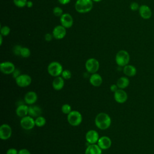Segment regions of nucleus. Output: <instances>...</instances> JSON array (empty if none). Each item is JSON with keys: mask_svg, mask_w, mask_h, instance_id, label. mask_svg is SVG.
I'll return each mask as SVG.
<instances>
[{"mask_svg": "<svg viewBox=\"0 0 154 154\" xmlns=\"http://www.w3.org/2000/svg\"><path fill=\"white\" fill-rule=\"evenodd\" d=\"M119 89V87H117V84H112L111 86H110V90L114 93L115 91H116L117 90Z\"/></svg>", "mask_w": 154, "mask_h": 154, "instance_id": "obj_37", "label": "nucleus"}, {"mask_svg": "<svg viewBox=\"0 0 154 154\" xmlns=\"http://www.w3.org/2000/svg\"><path fill=\"white\" fill-rule=\"evenodd\" d=\"M138 12L141 17L143 19L147 20L152 16V11L150 7L146 4H143L140 6Z\"/></svg>", "mask_w": 154, "mask_h": 154, "instance_id": "obj_10", "label": "nucleus"}, {"mask_svg": "<svg viewBox=\"0 0 154 154\" xmlns=\"http://www.w3.org/2000/svg\"><path fill=\"white\" fill-rule=\"evenodd\" d=\"M116 84L119 88L125 89L129 85V79L126 76H122L117 79Z\"/></svg>", "mask_w": 154, "mask_h": 154, "instance_id": "obj_24", "label": "nucleus"}, {"mask_svg": "<svg viewBox=\"0 0 154 154\" xmlns=\"http://www.w3.org/2000/svg\"><path fill=\"white\" fill-rule=\"evenodd\" d=\"M15 69L14 64L10 61H4L0 64V70L2 73L5 75L12 74Z\"/></svg>", "mask_w": 154, "mask_h": 154, "instance_id": "obj_11", "label": "nucleus"}, {"mask_svg": "<svg viewBox=\"0 0 154 154\" xmlns=\"http://www.w3.org/2000/svg\"><path fill=\"white\" fill-rule=\"evenodd\" d=\"M85 67L88 73H95L99 69V63L96 58H91L86 61Z\"/></svg>", "mask_w": 154, "mask_h": 154, "instance_id": "obj_6", "label": "nucleus"}, {"mask_svg": "<svg viewBox=\"0 0 154 154\" xmlns=\"http://www.w3.org/2000/svg\"><path fill=\"white\" fill-rule=\"evenodd\" d=\"M66 34V28L63 25H58L55 26L52 31V35L56 39L60 40L63 38Z\"/></svg>", "mask_w": 154, "mask_h": 154, "instance_id": "obj_15", "label": "nucleus"}, {"mask_svg": "<svg viewBox=\"0 0 154 154\" xmlns=\"http://www.w3.org/2000/svg\"><path fill=\"white\" fill-rule=\"evenodd\" d=\"M130 61V55L125 50L119 51L116 55V62L120 67H124L128 64Z\"/></svg>", "mask_w": 154, "mask_h": 154, "instance_id": "obj_4", "label": "nucleus"}, {"mask_svg": "<svg viewBox=\"0 0 154 154\" xmlns=\"http://www.w3.org/2000/svg\"><path fill=\"white\" fill-rule=\"evenodd\" d=\"M123 73L129 77L134 76L137 73V69L135 66L130 64H127L123 67Z\"/></svg>", "mask_w": 154, "mask_h": 154, "instance_id": "obj_23", "label": "nucleus"}, {"mask_svg": "<svg viewBox=\"0 0 154 154\" xmlns=\"http://www.w3.org/2000/svg\"><path fill=\"white\" fill-rule=\"evenodd\" d=\"M46 123V119L43 116H38L35 119V126L37 127H42L45 125Z\"/></svg>", "mask_w": 154, "mask_h": 154, "instance_id": "obj_25", "label": "nucleus"}, {"mask_svg": "<svg viewBox=\"0 0 154 154\" xmlns=\"http://www.w3.org/2000/svg\"><path fill=\"white\" fill-rule=\"evenodd\" d=\"M63 70L62 65L57 61H52L48 66V73L54 77L59 76L61 75Z\"/></svg>", "mask_w": 154, "mask_h": 154, "instance_id": "obj_5", "label": "nucleus"}, {"mask_svg": "<svg viewBox=\"0 0 154 154\" xmlns=\"http://www.w3.org/2000/svg\"><path fill=\"white\" fill-rule=\"evenodd\" d=\"M61 76L64 79H69L72 78V73L69 70L65 69L63 70L62 72V73Z\"/></svg>", "mask_w": 154, "mask_h": 154, "instance_id": "obj_28", "label": "nucleus"}, {"mask_svg": "<svg viewBox=\"0 0 154 154\" xmlns=\"http://www.w3.org/2000/svg\"><path fill=\"white\" fill-rule=\"evenodd\" d=\"M28 106L25 104H20L17 106L16 109V115L19 117H23L28 114Z\"/></svg>", "mask_w": 154, "mask_h": 154, "instance_id": "obj_22", "label": "nucleus"}, {"mask_svg": "<svg viewBox=\"0 0 154 154\" xmlns=\"http://www.w3.org/2000/svg\"><path fill=\"white\" fill-rule=\"evenodd\" d=\"M102 78L98 73H93L91 75L89 78V82L90 84L94 87H99L102 84Z\"/></svg>", "mask_w": 154, "mask_h": 154, "instance_id": "obj_18", "label": "nucleus"}, {"mask_svg": "<svg viewBox=\"0 0 154 154\" xmlns=\"http://www.w3.org/2000/svg\"><path fill=\"white\" fill-rule=\"evenodd\" d=\"M67 120L71 126H77L82 123V116L80 112L76 110H72L69 114H67Z\"/></svg>", "mask_w": 154, "mask_h": 154, "instance_id": "obj_3", "label": "nucleus"}, {"mask_svg": "<svg viewBox=\"0 0 154 154\" xmlns=\"http://www.w3.org/2000/svg\"><path fill=\"white\" fill-rule=\"evenodd\" d=\"M12 134V129L11 126L4 123L0 126V138L2 140H7L9 139Z\"/></svg>", "mask_w": 154, "mask_h": 154, "instance_id": "obj_9", "label": "nucleus"}, {"mask_svg": "<svg viewBox=\"0 0 154 154\" xmlns=\"http://www.w3.org/2000/svg\"><path fill=\"white\" fill-rule=\"evenodd\" d=\"M58 1L62 5H66L69 3V2L70 1V0H58Z\"/></svg>", "mask_w": 154, "mask_h": 154, "instance_id": "obj_39", "label": "nucleus"}, {"mask_svg": "<svg viewBox=\"0 0 154 154\" xmlns=\"http://www.w3.org/2000/svg\"><path fill=\"white\" fill-rule=\"evenodd\" d=\"M98 132L93 129L89 130L85 134V140L90 144H96L99 139Z\"/></svg>", "mask_w": 154, "mask_h": 154, "instance_id": "obj_13", "label": "nucleus"}, {"mask_svg": "<svg viewBox=\"0 0 154 154\" xmlns=\"http://www.w3.org/2000/svg\"><path fill=\"white\" fill-rule=\"evenodd\" d=\"M20 124L23 129L25 130H31L35 126V119L30 116H26L21 118Z\"/></svg>", "mask_w": 154, "mask_h": 154, "instance_id": "obj_7", "label": "nucleus"}, {"mask_svg": "<svg viewBox=\"0 0 154 154\" xmlns=\"http://www.w3.org/2000/svg\"><path fill=\"white\" fill-rule=\"evenodd\" d=\"M140 6V5H139V4L137 2H133L130 5V8L132 11H137L139 10Z\"/></svg>", "mask_w": 154, "mask_h": 154, "instance_id": "obj_32", "label": "nucleus"}, {"mask_svg": "<svg viewBox=\"0 0 154 154\" xmlns=\"http://www.w3.org/2000/svg\"><path fill=\"white\" fill-rule=\"evenodd\" d=\"M14 4L18 7L22 8L26 5L27 1L26 0H13Z\"/></svg>", "mask_w": 154, "mask_h": 154, "instance_id": "obj_29", "label": "nucleus"}, {"mask_svg": "<svg viewBox=\"0 0 154 154\" xmlns=\"http://www.w3.org/2000/svg\"><path fill=\"white\" fill-rule=\"evenodd\" d=\"M10 32V28L7 26L1 27V34L4 36L8 35Z\"/></svg>", "mask_w": 154, "mask_h": 154, "instance_id": "obj_30", "label": "nucleus"}, {"mask_svg": "<svg viewBox=\"0 0 154 154\" xmlns=\"http://www.w3.org/2000/svg\"><path fill=\"white\" fill-rule=\"evenodd\" d=\"M60 22L61 25H63L66 28H70L73 23V20L72 16L69 13L63 14L60 17Z\"/></svg>", "mask_w": 154, "mask_h": 154, "instance_id": "obj_16", "label": "nucleus"}, {"mask_svg": "<svg viewBox=\"0 0 154 154\" xmlns=\"http://www.w3.org/2000/svg\"><path fill=\"white\" fill-rule=\"evenodd\" d=\"M6 154H18V151L14 148H10L7 150Z\"/></svg>", "mask_w": 154, "mask_h": 154, "instance_id": "obj_34", "label": "nucleus"}, {"mask_svg": "<svg viewBox=\"0 0 154 154\" xmlns=\"http://www.w3.org/2000/svg\"><path fill=\"white\" fill-rule=\"evenodd\" d=\"M92 1H94V2H100V1H101L102 0H92Z\"/></svg>", "mask_w": 154, "mask_h": 154, "instance_id": "obj_41", "label": "nucleus"}, {"mask_svg": "<svg viewBox=\"0 0 154 154\" xmlns=\"http://www.w3.org/2000/svg\"><path fill=\"white\" fill-rule=\"evenodd\" d=\"M42 108L37 106V105H31L28 107V114L29 116H31L32 117H37L40 116L42 114Z\"/></svg>", "mask_w": 154, "mask_h": 154, "instance_id": "obj_20", "label": "nucleus"}, {"mask_svg": "<svg viewBox=\"0 0 154 154\" xmlns=\"http://www.w3.org/2000/svg\"><path fill=\"white\" fill-rule=\"evenodd\" d=\"M20 75V72L19 70V69H15L14 71L12 73V75H13V77L16 79L17 77H18L19 75Z\"/></svg>", "mask_w": 154, "mask_h": 154, "instance_id": "obj_35", "label": "nucleus"}, {"mask_svg": "<svg viewBox=\"0 0 154 154\" xmlns=\"http://www.w3.org/2000/svg\"><path fill=\"white\" fill-rule=\"evenodd\" d=\"M61 111L63 112V113L65 114H69L72 110V107L71 106L68 104V103H64L61 106Z\"/></svg>", "mask_w": 154, "mask_h": 154, "instance_id": "obj_26", "label": "nucleus"}, {"mask_svg": "<svg viewBox=\"0 0 154 154\" xmlns=\"http://www.w3.org/2000/svg\"><path fill=\"white\" fill-rule=\"evenodd\" d=\"M95 125L97 128L101 130H105L109 128L111 124V119L110 116L105 112H100L95 117Z\"/></svg>", "mask_w": 154, "mask_h": 154, "instance_id": "obj_1", "label": "nucleus"}, {"mask_svg": "<svg viewBox=\"0 0 154 154\" xmlns=\"http://www.w3.org/2000/svg\"><path fill=\"white\" fill-rule=\"evenodd\" d=\"M53 13L56 16H61L63 14V10L59 7H56L53 9Z\"/></svg>", "mask_w": 154, "mask_h": 154, "instance_id": "obj_31", "label": "nucleus"}, {"mask_svg": "<svg viewBox=\"0 0 154 154\" xmlns=\"http://www.w3.org/2000/svg\"><path fill=\"white\" fill-rule=\"evenodd\" d=\"M52 37H54L53 35L48 33V34H45V40H46V41L49 42V41H51V40L52 39Z\"/></svg>", "mask_w": 154, "mask_h": 154, "instance_id": "obj_38", "label": "nucleus"}, {"mask_svg": "<svg viewBox=\"0 0 154 154\" xmlns=\"http://www.w3.org/2000/svg\"><path fill=\"white\" fill-rule=\"evenodd\" d=\"M15 81L19 87H26L31 84L32 79L31 76L27 74H20L15 79Z\"/></svg>", "mask_w": 154, "mask_h": 154, "instance_id": "obj_8", "label": "nucleus"}, {"mask_svg": "<svg viewBox=\"0 0 154 154\" xmlns=\"http://www.w3.org/2000/svg\"><path fill=\"white\" fill-rule=\"evenodd\" d=\"M38 96L35 91H28L24 96V101L28 105H33L37 100Z\"/></svg>", "mask_w": 154, "mask_h": 154, "instance_id": "obj_17", "label": "nucleus"}, {"mask_svg": "<svg viewBox=\"0 0 154 154\" xmlns=\"http://www.w3.org/2000/svg\"><path fill=\"white\" fill-rule=\"evenodd\" d=\"M64 79L61 76L55 77L52 81V87L54 90L59 91L63 88L64 85Z\"/></svg>", "mask_w": 154, "mask_h": 154, "instance_id": "obj_19", "label": "nucleus"}, {"mask_svg": "<svg viewBox=\"0 0 154 154\" xmlns=\"http://www.w3.org/2000/svg\"><path fill=\"white\" fill-rule=\"evenodd\" d=\"M31 54L30 50L26 47H22L20 51V55L23 58H28Z\"/></svg>", "mask_w": 154, "mask_h": 154, "instance_id": "obj_27", "label": "nucleus"}, {"mask_svg": "<svg viewBox=\"0 0 154 154\" xmlns=\"http://www.w3.org/2000/svg\"><path fill=\"white\" fill-rule=\"evenodd\" d=\"M18 154H31V152L26 149H22L18 151Z\"/></svg>", "mask_w": 154, "mask_h": 154, "instance_id": "obj_36", "label": "nucleus"}, {"mask_svg": "<svg viewBox=\"0 0 154 154\" xmlns=\"http://www.w3.org/2000/svg\"><path fill=\"white\" fill-rule=\"evenodd\" d=\"M32 5H33V3H32V1H27V3H26V6H27L28 7H29V8H30V7H32Z\"/></svg>", "mask_w": 154, "mask_h": 154, "instance_id": "obj_40", "label": "nucleus"}, {"mask_svg": "<svg viewBox=\"0 0 154 154\" xmlns=\"http://www.w3.org/2000/svg\"><path fill=\"white\" fill-rule=\"evenodd\" d=\"M22 47L20 45H16L13 48V53L16 55H20V51Z\"/></svg>", "mask_w": 154, "mask_h": 154, "instance_id": "obj_33", "label": "nucleus"}, {"mask_svg": "<svg viewBox=\"0 0 154 154\" xmlns=\"http://www.w3.org/2000/svg\"><path fill=\"white\" fill-rule=\"evenodd\" d=\"M97 144L102 150H106L111 147L112 145V141L108 136H102L99 138Z\"/></svg>", "mask_w": 154, "mask_h": 154, "instance_id": "obj_14", "label": "nucleus"}, {"mask_svg": "<svg viewBox=\"0 0 154 154\" xmlns=\"http://www.w3.org/2000/svg\"><path fill=\"white\" fill-rule=\"evenodd\" d=\"M75 7V10L80 13L89 12L93 8L92 0H77Z\"/></svg>", "mask_w": 154, "mask_h": 154, "instance_id": "obj_2", "label": "nucleus"}, {"mask_svg": "<svg viewBox=\"0 0 154 154\" xmlns=\"http://www.w3.org/2000/svg\"><path fill=\"white\" fill-rule=\"evenodd\" d=\"M128 94L123 89L119 88L114 93V99L119 103H123L128 100Z\"/></svg>", "mask_w": 154, "mask_h": 154, "instance_id": "obj_12", "label": "nucleus"}, {"mask_svg": "<svg viewBox=\"0 0 154 154\" xmlns=\"http://www.w3.org/2000/svg\"><path fill=\"white\" fill-rule=\"evenodd\" d=\"M85 154H102V149L97 144H90L87 147Z\"/></svg>", "mask_w": 154, "mask_h": 154, "instance_id": "obj_21", "label": "nucleus"}]
</instances>
